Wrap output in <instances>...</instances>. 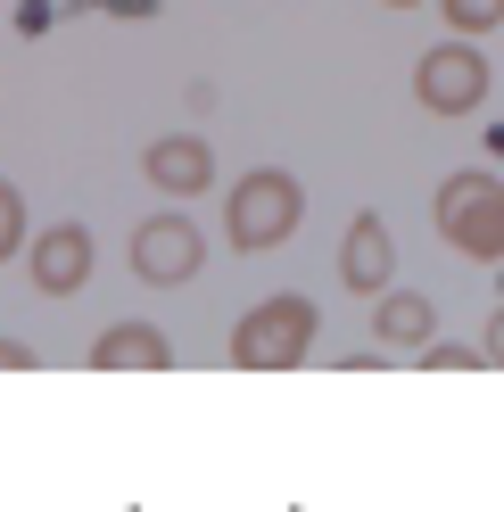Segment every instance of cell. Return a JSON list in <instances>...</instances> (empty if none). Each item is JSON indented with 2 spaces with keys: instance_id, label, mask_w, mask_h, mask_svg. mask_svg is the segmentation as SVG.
I'll list each match as a JSON object with an SVG mask.
<instances>
[{
  "instance_id": "cell-1",
  "label": "cell",
  "mask_w": 504,
  "mask_h": 512,
  "mask_svg": "<svg viewBox=\"0 0 504 512\" xmlns=\"http://www.w3.org/2000/svg\"><path fill=\"white\" fill-rule=\"evenodd\" d=\"M430 223H438V240H447L455 256L496 265V256H504V182L488 166L447 174V182H438V199H430Z\"/></svg>"
},
{
  "instance_id": "cell-2",
  "label": "cell",
  "mask_w": 504,
  "mask_h": 512,
  "mask_svg": "<svg viewBox=\"0 0 504 512\" xmlns=\"http://www.w3.org/2000/svg\"><path fill=\"white\" fill-rule=\"evenodd\" d=\"M314 331H323V314H314L298 290H273V298H257V306L232 323V364H248V372H290V364H306Z\"/></svg>"
},
{
  "instance_id": "cell-3",
  "label": "cell",
  "mask_w": 504,
  "mask_h": 512,
  "mask_svg": "<svg viewBox=\"0 0 504 512\" xmlns=\"http://www.w3.org/2000/svg\"><path fill=\"white\" fill-rule=\"evenodd\" d=\"M298 215H306V190L298 174H281V166H257V174H240L232 182V199H224V232L240 256H265L298 232Z\"/></svg>"
},
{
  "instance_id": "cell-4",
  "label": "cell",
  "mask_w": 504,
  "mask_h": 512,
  "mask_svg": "<svg viewBox=\"0 0 504 512\" xmlns=\"http://www.w3.org/2000/svg\"><path fill=\"white\" fill-rule=\"evenodd\" d=\"M480 91H488V58L471 50L463 34H455V42H438V50H422V67H414V100H422L430 116H471V108H480Z\"/></svg>"
},
{
  "instance_id": "cell-5",
  "label": "cell",
  "mask_w": 504,
  "mask_h": 512,
  "mask_svg": "<svg viewBox=\"0 0 504 512\" xmlns=\"http://www.w3.org/2000/svg\"><path fill=\"white\" fill-rule=\"evenodd\" d=\"M199 265H207V240L191 215H149L133 232V273L149 290H182V281H199Z\"/></svg>"
},
{
  "instance_id": "cell-6",
  "label": "cell",
  "mask_w": 504,
  "mask_h": 512,
  "mask_svg": "<svg viewBox=\"0 0 504 512\" xmlns=\"http://www.w3.org/2000/svg\"><path fill=\"white\" fill-rule=\"evenodd\" d=\"M91 232L83 223H42V240H25V273H34V290L42 298H75L83 281H91Z\"/></svg>"
},
{
  "instance_id": "cell-7",
  "label": "cell",
  "mask_w": 504,
  "mask_h": 512,
  "mask_svg": "<svg viewBox=\"0 0 504 512\" xmlns=\"http://www.w3.org/2000/svg\"><path fill=\"white\" fill-rule=\"evenodd\" d=\"M389 273H397V240H389V223H381V215H356V223H348V248H339V281H348L356 298H381V290H389Z\"/></svg>"
},
{
  "instance_id": "cell-8",
  "label": "cell",
  "mask_w": 504,
  "mask_h": 512,
  "mask_svg": "<svg viewBox=\"0 0 504 512\" xmlns=\"http://www.w3.org/2000/svg\"><path fill=\"white\" fill-rule=\"evenodd\" d=\"M91 364H100V372H166L174 364V339L157 323H108L100 339H91Z\"/></svg>"
},
{
  "instance_id": "cell-9",
  "label": "cell",
  "mask_w": 504,
  "mask_h": 512,
  "mask_svg": "<svg viewBox=\"0 0 504 512\" xmlns=\"http://www.w3.org/2000/svg\"><path fill=\"white\" fill-rule=\"evenodd\" d=\"M149 182L157 190H174V199H199V190L215 182V157H207V141H191V133H174V141H149Z\"/></svg>"
},
{
  "instance_id": "cell-10",
  "label": "cell",
  "mask_w": 504,
  "mask_h": 512,
  "mask_svg": "<svg viewBox=\"0 0 504 512\" xmlns=\"http://www.w3.org/2000/svg\"><path fill=\"white\" fill-rule=\"evenodd\" d=\"M372 331H381L389 347H430V339H438V314H430V298H414V290H389L381 306H372Z\"/></svg>"
},
{
  "instance_id": "cell-11",
  "label": "cell",
  "mask_w": 504,
  "mask_h": 512,
  "mask_svg": "<svg viewBox=\"0 0 504 512\" xmlns=\"http://www.w3.org/2000/svg\"><path fill=\"white\" fill-rule=\"evenodd\" d=\"M438 9H447V25H455L463 42H471V34H496V25H504V0H438Z\"/></svg>"
},
{
  "instance_id": "cell-12",
  "label": "cell",
  "mask_w": 504,
  "mask_h": 512,
  "mask_svg": "<svg viewBox=\"0 0 504 512\" xmlns=\"http://www.w3.org/2000/svg\"><path fill=\"white\" fill-rule=\"evenodd\" d=\"M25 248V199H17V182H0V265Z\"/></svg>"
},
{
  "instance_id": "cell-13",
  "label": "cell",
  "mask_w": 504,
  "mask_h": 512,
  "mask_svg": "<svg viewBox=\"0 0 504 512\" xmlns=\"http://www.w3.org/2000/svg\"><path fill=\"white\" fill-rule=\"evenodd\" d=\"M422 364H430V372H480L488 356H480V347H455V339H430V347H422Z\"/></svg>"
},
{
  "instance_id": "cell-14",
  "label": "cell",
  "mask_w": 504,
  "mask_h": 512,
  "mask_svg": "<svg viewBox=\"0 0 504 512\" xmlns=\"http://www.w3.org/2000/svg\"><path fill=\"white\" fill-rule=\"evenodd\" d=\"M480 356H488V364H504V306L488 314V339H480Z\"/></svg>"
},
{
  "instance_id": "cell-15",
  "label": "cell",
  "mask_w": 504,
  "mask_h": 512,
  "mask_svg": "<svg viewBox=\"0 0 504 512\" xmlns=\"http://www.w3.org/2000/svg\"><path fill=\"white\" fill-rule=\"evenodd\" d=\"M34 364V347H17V339H0V372H25Z\"/></svg>"
},
{
  "instance_id": "cell-16",
  "label": "cell",
  "mask_w": 504,
  "mask_h": 512,
  "mask_svg": "<svg viewBox=\"0 0 504 512\" xmlns=\"http://www.w3.org/2000/svg\"><path fill=\"white\" fill-rule=\"evenodd\" d=\"M381 9H414V0H381Z\"/></svg>"
}]
</instances>
